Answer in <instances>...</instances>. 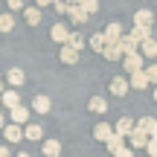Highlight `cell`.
I'll list each match as a JSON object with an SVG mask.
<instances>
[{
  "instance_id": "1",
  "label": "cell",
  "mask_w": 157,
  "mask_h": 157,
  "mask_svg": "<svg viewBox=\"0 0 157 157\" xmlns=\"http://www.w3.org/2000/svg\"><path fill=\"white\" fill-rule=\"evenodd\" d=\"M151 23H154V12L151 9H137L134 12V26L137 29H151Z\"/></svg>"
},
{
  "instance_id": "2",
  "label": "cell",
  "mask_w": 157,
  "mask_h": 157,
  "mask_svg": "<svg viewBox=\"0 0 157 157\" xmlns=\"http://www.w3.org/2000/svg\"><path fill=\"white\" fill-rule=\"evenodd\" d=\"M102 35H105V41H108V44H119V38H122V23H117V21H111V23H108V26L105 29H102Z\"/></svg>"
},
{
  "instance_id": "3",
  "label": "cell",
  "mask_w": 157,
  "mask_h": 157,
  "mask_svg": "<svg viewBox=\"0 0 157 157\" xmlns=\"http://www.w3.org/2000/svg\"><path fill=\"white\" fill-rule=\"evenodd\" d=\"M23 82H26V73H23L21 67H9V73H6V84H9V90H17Z\"/></svg>"
},
{
  "instance_id": "4",
  "label": "cell",
  "mask_w": 157,
  "mask_h": 157,
  "mask_svg": "<svg viewBox=\"0 0 157 157\" xmlns=\"http://www.w3.org/2000/svg\"><path fill=\"white\" fill-rule=\"evenodd\" d=\"M122 64H125V70H128V76H131V73H140V70H146V67H143V56H140V52H131V56H125Z\"/></svg>"
},
{
  "instance_id": "5",
  "label": "cell",
  "mask_w": 157,
  "mask_h": 157,
  "mask_svg": "<svg viewBox=\"0 0 157 157\" xmlns=\"http://www.w3.org/2000/svg\"><path fill=\"white\" fill-rule=\"evenodd\" d=\"M3 137H6V143H9V146H17V143H21L23 140V128H21V125H6V128H3Z\"/></svg>"
},
{
  "instance_id": "6",
  "label": "cell",
  "mask_w": 157,
  "mask_h": 157,
  "mask_svg": "<svg viewBox=\"0 0 157 157\" xmlns=\"http://www.w3.org/2000/svg\"><path fill=\"white\" fill-rule=\"evenodd\" d=\"M50 38L52 41H56V44H67V41H70V26H64V23H56V26H52L50 29Z\"/></svg>"
},
{
  "instance_id": "7",
  "label": "cell",
  "mask_w": 157,
  "mask_h": 157,
  "mask_svg": "<svg viewBox=\"0 0 157 157\" xmlns=\"http://www.w3.org/2000/svg\"><path fill=\"white\" fill-rule=\"evenodd\" d=\"M9 113H12V125H21L23 128V125H29V113L32 111H29L26 105H21V108H15V111H9Z\"/></svg>"
},
{
  "instance_id": "8",
  "label": "cell",
  "mask_w": 157,
  "mask_h": 157,
  "mask_svg": "<svg viewBox=\"0 0 157 157\" xmlns=\"http://www.w3.org/2000/svg\"><path fill=\"white\" fill-rule=\"evenodd\" d=\"M23 137H26V140H32V143L44 140V125H38V122H29V125H23Z\"/></svg>"
},
{
  "instance_id": "9",
  "label": "cell",
  "mask_w": 157,
  "mask_h": 157,
  "mask_svg": "<svg viewBox=\"0 0 157 157\" xmlns=\"http://www.w3.org/2000/svg\"><path fill=\"white\" fill-rule=\"evenodd\" d=\"M50 108H52L50 96H44V93H35V99H32V111H35V113H50Z\"/></svg>"
},
{
  "instance_id": "10",
  "label": "cell",
  "mask_w": 157,
  "mask_h": 157,
  "mask_svg": "<svg viewBox=\"0 0 157 157\" xmlns=\"http://www.w3.org/2000/svg\"><path fill=\"white\" fill-rule=\"evenodd\" d=\"M111 134H113V125H108V122H96L93 125V137L99 143H108V140H111Z\"/></svg>"
},
{
  "instance_id": "11",
  "label": "cell",
  "mask_w": 157,
  "mask_h": 157,
  "mask_svg": "<svg viewBox=\"0 0 157 157\" xmlns=\"http://www.w3.org/2000/svg\"><path fill=\"white\" fill-rule=\"evenodd\" d=\"M128 87H131V90H146V87H148V76H146V70H140V73H131Z\"/></svg>"
},
{
  "instance_id": "12",
  "label": "cell",
  "mask_w": 157,
  "mask_h": 157,
  "mask_svg": "<svg viewBox=\"0 0 157 157\" xmlns=\"http://www.w3.org/2000/svg\"><path fill=\"white\" fill-rule=\"evenodd\" d=\"M137 128H140V131H146V134H148V140H157V119L143 117L140 122H137Z\"/></svg>"
},
{
  "instance_id": "13",
  "label": "cell",
  "mask_w": 157,
  "mask_h": 157,
  "mask_svg": "<svg viewBox=\"0 0 157 157\" xmlns=\"http://www.w3.org/2000/svg\"><path fill=\"white\" fill-rule=\"evenodd\" d=\"M146 146H148V134L134 125V131H131V151H134V148H146Z\"/></svg>"
},
{
  "instance_id": "14",
  "label": "cell",
  "mask_w": 157,
  "mask_h": 157,
  "mask_svg": "<svg viewBox=\"0 0 157 157\" xmlns=\"http://www.w3.org/2000/svg\"><path fill=\"white\" fill-rule=\"evenodd\" d=\"M128 78H122V76H113L111 78V93L113 96H125V93H128Z\"/></svg>"
},
{
  "instance_id": "15",
  "label": "cell",
  "mask_w": 157,
  "mask_h": 157,
  "mask_svg": "<svg viewBox=\"0 0 157 157\" xmlns=\"http://www.w3.org/2000/svg\"><path fill=\"white\" fill-rule=\"evenodd\" d=\"M134 125H137V122H131L128 117H122V119H117V125H113V134H119V137H131Z\"/></svg>"
},
{
  "instance_id": "16",
  "label": "cell",
  "mask_w": 157,
  "mask_h": 157,
  "mask_svg": "<svg viewBox=\"0 0 157 157\" xmlns=\"http://www.w3.org/2000/svg\"><path fill=\"white\" fill-rule=\"evenodd\" d=\"M41 151H44V157H61V143L58 140H44L41 143Z\"/></svg>"
},
{
  "instance_id": "17",
  "label": "cell",
  "mask_w": 157,
  "mask_h": 157,
  "mask_svg": "<svg viewBox=\"0 0 157 157\" xmlns=\"http://www.w3.org/2000/svg\"><path fill=\"white\" fill-rule=\"evenodd\" d=\"M67 15H70V21H73L76 26H84V23L90 21V15H84V12L78 9V3H70V12H67Z\"/></svg>"
},
{
  "instance_id": "18",
  "label": "cell",
  "mask_w": 157,
  "mask_h": 157,
  "mask_svg": "<svg viewBox=\"0 0 157 157\" xmlns=\"http://www.w3.org/2000/svg\"><path fill=\"white\" fill-rule=\"evenodd\" d=\"M0 99H3V105L9 108V111H15V108H21V93H17V90H9V87H6V93L0 96Z\"/></svg>"
},
{
  "instance_id": "19",
  "label": "cell",
  "mask_w": 157,
  "mask_h": 157,
  "mask_svg": "<svg viewBox=\"0 0 157 157\" xmlns=\"http://www.w3.org/2000/svg\"><path fill=\"white\" fill-rule=\"evenodd\" d=\"M140 56H143V58H154V56H157V41H154V38H146V41L140 44Z\"/></svg>"
},
{
  "instance_id": "20",
  "label": "cell",
  "mask_w": 157,
  "mask_h": 157,
  "mask_svg": "<svg viewBox=\"0 0 157 157\" xmlns=\"http://www.w3.org/2000/svg\"><path fill=\"white\" fill-rule=\"evenodd\" d=\"M23 17H26L29 26H38L41 23V9L38 6H26V9H23Z\"/></svg>"
},
{
  "instance_id": "21",
  "label": "cell",
  "mask_w": 157,
  "mask_h": 157,
  "mask_svg": "<svg viewBox=\"0 0 157 157\" xmlns=\"http://www.w3.org/2000/svg\"><path fill=\"white\" fill-rule=\"evenodd\" d=\"M105 146H108V151H111V154H117V151H122V148H128V146H125V137H119V134H111V140H108Z\"/></svg>"
},
{
  "instance_id": "22",
  "label": "cell",
  "mask_w": 157,
  "mask_h": 157,
  "mask_svg": "<svg viewBox=\"0 0 157 157\" xmlns=\"http://www.w3.org/2000/svg\"><path fill=\"white\" fill-rule=\"evenodd\" d=\"M58 58H61V64H76V61H78V52L73 50V47L64 44V47H61V52H58Z\"/></svg>"
},
{
  "instance_id": "23",
  "label": "cell",
  "mask_w": 157,
  "mask_h": 157,
  "mask_svg": "<svg viewBox=\"0 0 157 157\" xmlns=\"http://www.w3.org/2000/svg\"><path fill=\"white\" fill-rule=\"evenodd\" d=\"M87 108H90L93 113H105V111H108V102H105V96H90Z\"/></svg>"
},
{
  "instance_id": "24",
  "label": "cell",
  "mask_w": 157,
  "mask_h": 157,
  "mask_svg": "<svg viewBox=\"0 0 157 157\" xmlns=\"http://www.w3.org/2000/svg\"><path fill=\"white\" fill-rule=\"evenodd\" d=\"M15 29V15L12 12H0V32H12Z\"/></svg>"
},
{
  "instance_id": "25",
  "label": "cell",
  "mask_w": 157,
  "mask_h": 157,
  "mask_svg": "<svg viewBox=\"0 0 157 157\" xmlns=\"http://www.w3.org/2000/svg\"><path fill=\"white\" fill-rule=\"evenodd\" d=\"M102 56H105L108 61H119V58H122V47H119V44H108Z\"/></svg>"
},
{
  "instance_id": "26",
  "label": "cell",
  "mask_w": 157,
  "mask_h": 157,
  "mask_svg": "<svg viewBox=\"0 0 157 157\" xmlns=\"http://www.w3.org/2000/svg\"><path fill=\"white\" fill-rule=\"evenodd\" d=\"M105 47H108V41H105V35H102V32H96L93 38H90V50H96L99 56L105 52Z\"/></svg>"
},
{
  "instance_id": "27",
  "label": "cell",
  "mask_w": 157,
  "mask_h": 157,
  "mask_svg": "<svg viewBox=\"0 0 157 157\" xmlns=\"http://www.w3.org/2000/svg\"><path fill=\"white\" fill-rule=\"evenodd\" d=\"M67 47H73V50L78 52V50H84V38L78 32H70V41H67Z\"/></svg>"
},
{
  "instance_id": "28",
  "label": "cell",
  "mask_w": 157,
  "mask_h": 157,
  "mask_svg": "<svg viewBox=\"0 0 157 157\" xmlns=\"http://www.w3.org/2000/svg\"><path fill=\"white\" fill-rule=\"evenodd\" d=\"M78 9H82L84 15H93V12H99V3H96V0H82Z\"/></svg>"
},
{
  "instance_id": "29",
  "label": "cell",
  "mask_w": 157,
  "mask_h": 157,
  "mask_svg": "<svg viewBox=\"0 0 157 157\" xmlns=\"http://www.w3.org/2000/svg\"><path fill=\"white\" fill-rule=\"evenodd\" d=\"M146 76H148V84H154V87H157V64H148V67H146Z\"/></svg>"
},
{
  "instance_id": "30",
  "label": "cell",
  "mask_w": 157,
  "mask_h": 157,
  "mask_svg": "<svg viewBox=\"0 0 157 157\" xmlns=\"http://www.w3.org/2000/svg\"><path fill=\"white\" fill-rule=\"evenodd\" d=\"M6 9H12V15H15V12H23V9H26V3H23V0H9Z\"/></svg>"
},
{
  "instance_id": "31",
  "label": "cell",
  "mask_w": 157,
  "mask_h": 157,
  "mask_svg": "<svg viewBox=\"0 0 157 157\" xmlns=\"http://www.w3.org/2000/svg\"><path fill=\"white\" fill-rule=\"evenodd\" d=\"M52 9H56L58 15H67V12H70V3H64V0H56V3H52Z\"/></svg>"
},
{
  "instance_id": "32",
  "label": "cell",
  "mask_w": 157,
  "mask_h": 157,
  "mask_svg": "<svg viewBox=\"0 0 157 157\" xmlns=\"http://www.w3.org/2000/svg\"><path fill=\"white\" fill-rule=\"evenodd\" d=\"M146 151H148V157H157V140H148Z\"/></svg>"
},
{
  "instance_id": "33",
  "label": "cell",
  "mask_w": 157,
  "mask_h": 157,
  "mask_svg": "<svg viewBox=\"0 0 157 157\" xmlns=\"http://www.w3.org/2000/svg\"><path fill=\"white\" fill-rule=\"evenodd\" d=\"M113 157H134V151H131V148H122V151H117Z\"/></svg>"
},
{
  "instance_id": "34",
  "label": "cell",
  "mask_w": 157,
  "mask_h": 157,
  "mask_svg": "<svg viewBox=\"0 0 157 157\" xmlns=\"http://www.w3.org/2000/svg\"><path fill=\"white\" fill-rule=\"evenodd\" d=\"M0 157H12V148H6V146H0Z\"/></svg>"
},
{
  "instance_id": "35",
  "label": "cell",
  "mask_w": 157,
  "mask_h": 157,
  "mask_svg": "<svg viewBox=\"0 0 157 157\" xmlns=\"http://www.w3.org/2000/svg\"><path fill=\"white\" fill-rule=\"evenodd\" d=\"M6 93V78H0V96Z\"/></svg>"
},
{
  "instance_id": "36",
  "label": "cell",
  "mask_w": 157,
  "mask_h": 157,
  "mask_svg": "<svg viewBox=\"0 0 157 157\" xmlns=\"http://www.w3.org/2000/svg\"><path fill=\"white\" fill-rule=\"evenodd\" d=\"M0 128H6V117H3V111H0Z\"/></svg>"
},
{
  "instance_id": "37",
  "label": "cell",
  "mask_w": 157,
  "mask_h": 157,
  "mask_svg": "<svg viewBox=\"0 0 157 157\" xmlns=\"http://www.w3.org/2000/svg\"><path fill=\"white\" fill-rule=\"evenodd\" d=\"M15 157H32V154H29V151H17Z\"/></svg>"
},
{
  "instance_id": "38",
  "label": "cell",
  "mask_w": 157,
  "mask_h": 157,
  "mask_svg": "<svg viewBox=\"0 0 157 157\" xmlns=\"http://www.w3.org/2000/svg\"><path fill=\"white\" fill-rule=\"evenodd\" d=\"M154 102H157V87H154Z\"/></svg>"
}]
</instances>
